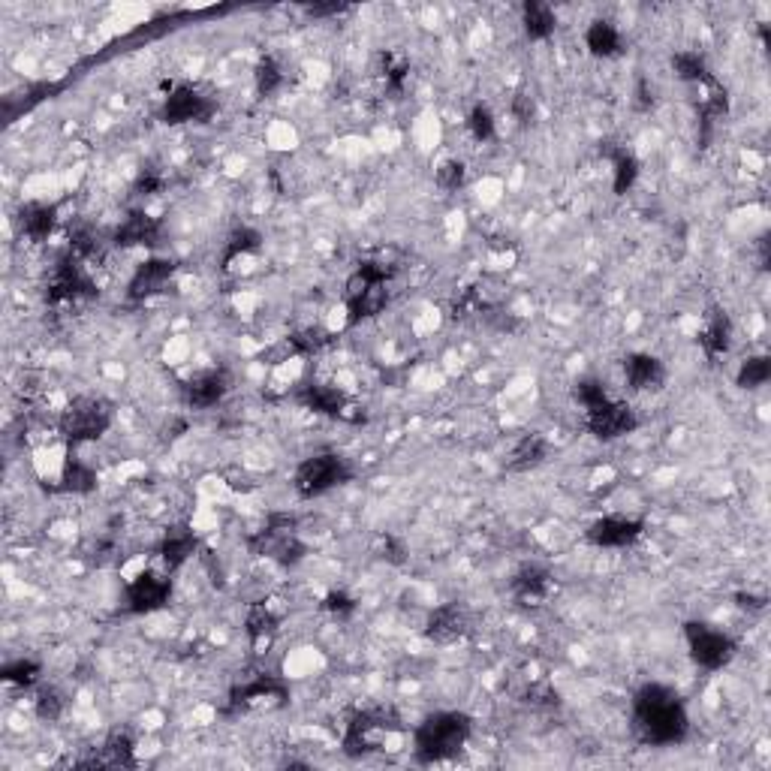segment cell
<instances>
[{
    "label": "cell",
    "mask_w": 771,
    "mask_h": 771,
    "mask_svg": "<svg viewBox=\"0 0 771 771\" xmlns=\"http://www.w3.org/2000/svg\"><path fill=\"white\" fill-rule=\"evenodd\" d=\"M633 729L642 744H681L690 732V717L681 696L666 684H645L633 696Z\"/></svg>",
    "instance_id": "cell-1"
},
{
    "label": "cell",
    "mask_w": 771,
    "mask_h": 771,
    "mask_svg": "<svg viewBox=\"0 0 771 771\" xmlns=\"http://www.w3.org/2000/svg\"><path fill=\"white\" fill-rule=\"evenodd\" d=\"M473 732V720L464 711H434L413 732V756L422 765L446 762L458 756Z\"/></svg>",
    "instance_id": "cell-2"
},
{
    "label": "cell",
    "mask_w": 771,
    "mask_h": 771,
    "mask_svg": "<svg viewBox=\"0 0 771 771\" xmlns=\"http://www.w3.org/2000/svg\"><path fill=\"white\" fill-rule=\"evenodd\" d=\"M115 422V407L112 401L100 398V395H79L67 404V410L61 413V437L73 446L79 443H91L100 440Z\"/></svg>",
    "instance_id": "cell-3"
},
{
    "label": "cell",
    "mask_w": 771,
    "mask_h": 771,
    "mask_svg": "<svg viewBox=\"0 0 771 771\" xmlns=\"http://www.w3.org/2000/svg\"><path fill=\"white\" fill-rule=\"evenodd\" d=\"M353 479V464L338 452H317L296 467L293 485L302 497H320Z\"/></svg>",
    "instance_id": "cell-4"
},
{
    "label": "cell",
    "mask_w": 771,
    "mask_h": 771,
    "mask_svg": "<svg viewBox=\"0 0 771 771\" xmlns=\"http://www.w3.org/2000/svg\"><path fill=\"white\" fill-rule=\"evenodd\" d=\"M250 549L260 558H269L281 567H296L308 555L305 543L296 537V519L293 516H272L260 534L250 537Z\"/></svg>",
    "instance_id": "cell-5"
},
{
    "label": "cell",
    "mask_w": 771,
    "mask_h": 771,
    "mask_svg": "<svg viewBox=\"0 0 771 771\" xmlns=\"http://www.w3.org/2000/svg\"><path fill=\"white\" fill-rule=\"evenodd\" d=\"M401 720L392 708H365V711H356L350 720H347V729H344V753L350 756H365L371 750H377L383 744V738L389 732H401Z\"/></svg>",
    "instance_id": "cell-6"
},
{
    "label": "cell",
    "mask_w": 771,
    "mask_h": 771,
    "mask_svg": "<svg viewBox=\"0 0 771 771\" xmlns=\"http://www.w3.org/2000/svg\"><path fill=\"white\" fill-rule=\"evenodd\" d=\"M684 639H687V648H690V660L705 672H717L735 657L732 636H726L723 630H717L705 621H687L684 624Z\"/></svg>",
    "instance_id": "cell-7"
},
{
    "label": "cell",
    "mask_w": 771,
    "mask_h": 771,
    "mask_svg": "<svg viewBox=\"0 0 771 771\" xmlns=\"http://www.w3.org/2000/svg\"><path fill=\"white\" fill-rule=\"evenodd\" d=\"M94 296H97V287H94L91 275L85 272L79 256H73V253L61 256L46 281V302L64 305V302H82V299H94Z\"/></svg>",
    "instance_id": "cell-8"
},
{
    "label": "cell",
    "mask_w": 771,
    "mask_h": 771,
    "mask_svg": "<svg viewBox=\"0 0 771 771\" xmlns=\"http://www.w3.org/2000/svg\"><path fill=\"white\" fill-rule=\"evenodd\" d=\"M214 112H217L214 100L205 97L199 88H193V85H172L166 100H163L160 118L166 124H205V121H211Z\"/></svg>",
    "instance_id": "cell-9"
},
{
    "label": "cell",
    "mask_w": 771,
    "mask_h": 771,
    "mask_svg": "<svg viewBox=\"0 0 771 771\" xmlns=\"http://www.w3.org/2000/svg\"><path fill=\"white\" fill-rule=\"evenodd\" d=\"M172 597V579L160 570H142L127 582V609L133 615H151L160 612Z\"/></svg>",
    "instance_id": "cell-10"
},
{
    "label": "cell",
    "mask_w": 771,
    "mask_h": 771,
    "mask_svg": "<svg viewBox=\"0 0 771 771\" xmlns=\"http://www.w3.org/2000/svg\"><path fill=\"white\" fill-rule=\"evenodd\" d=\"M585 425L588 431L597 437V440H618V437H627L639 428V416L630 404L624 401H606L594 410H585Z\"/></svg>",
    "instance_id": "cell-11"
},
{
    "label": "cell",
    "mask_w": 771,
    "mask_h": 771,
    "mask_svg": "<svg viewBox=\"0 0 771 771\" xmlns=\"http://www.w3.org/2000/svg\"><path fill=\"white\" fill-rule=\"evenodd\" d=\"M645 534V522L642 519H630V516H603L597 522L588 525L585 540L597 549H627L633 546L639 537Z\"/></svg>",
    "instance_id": "cell-12"
},
{
    "label": "cell",
    "mask_w": 771,
    "mask_h": 771,
    "mask_svg": "<svg viewBox=\"0 0 771 771\" xmlns=\"http://www.w3.org/2000/svg\"><path fill=\"white\" fill-rule=\"evenodd\" d=\"M232 392V374L226 368H205L184 383V401L196 410L220 404Z\"/></svg>",
    "instance_id": "cell-13"
},
{
    "label": "cell",
    "mask_w": 771,
    "mask_h": 771,
    "mask_svg": "<svg viewBox=\"0 0 771 771\" xmlns=\"http://www.w3.org/2000/svg\"><path fill=\"white\" fill-rule=\"evenodd\" d=\"M287 696H290V687H287L284 678H278V675H256L253 681H247V684L232 690L229 705L244 711V708L260 705V702L263 705H269V702L281 705V702H287Z\"/></svg>",
    "instance_id": "cell-14"
},
{
    "label": "cell",
    "mask_w": 771,
    "mask_h": 771,
    "mask_svg": "<svg viewBox=\"0 0 771 771\" xmlns=\"http://www.w3.org/2000/svg\"><path fill=\"white\" fill-rule=\"evenodd\" d=\"M175 272H178V266H175L172 260H145V263L136 269V275L130 278L127 296H130L133 302H145V299H151V296H160V293L172 284Z\"/></svg>",
    "instance_id": "cell-15"
},
{
    "label": "cell",
    "mask_w": 771,
    "mask_h": 771,
    "mask_svg": "<svg viewBox=\"0 0 771 771\" xmlns=\"http://www.w3.org/2000/svg\"><path fill=\"white\" fill-rule=\"evenodd\" d=\"M509 594L519 606H543L552 594V573L540 564H525L509 582Z\"/></svg>",
    "instance_id": "cell-16"
},
{
    "label": "cell",
    "mask_w": 771,
    "mask_h": 771,
    "mask_svg": "<svg viewBox=\"0 0 771 771\" xmlns=\"http://www.w3.org/2000/svg\"><path fill=\"white\" fill-rule=\"evenodd\" d=\"M624 380L636 392H654L666 383V365L651 353H630L624 359Z\"/></svg>",
    "instance_id": "cell-17"
},
{
    "label": "cell",
    "mask_w": 771,
    "mask_h": 771,
    "mask_svg": "<svg viewBox=\"0 0 771 771\" xmlns=\"http://www.w3.org/2000/svg\"><path fill=\"white\" fill-rule=\"evenodd\" d=\"M467 633V615L458 603H443L437 606L428 621H425V636L437 645H449L458 642Z\"/></svg>",
    "instance_id": "cell-18"
},
{
    "label": "cell",
    "mask_w": 771,
    "mask_h": 771,
    "mask_svg": "<svg viewBox=\"0 0 771 771\" xmlns=\"http://www.w3.org/2000/svg\"><path fill=\"white\" fill-rule=\"evenodd\" d=\"M389 299H392L389 284H371L347 293V326H359L362 320L377 317L389 305Z\"/></svg>",
    "instance_id": "cell-19"
},
{
    "label": "cell",
    "mask_w": 771,
    "mask_h": 771,
    "mask_svg": "<svg viewBox=\"0 0 771 771\" xmlns=\"http://www.w3.org/2000/svg\"><path fill=\"white\" fill-rule=\"evenodd\" d=\"M157 241H160V220L145 211L127 214L124 223L115 229L118 247H154Z\"/></svg>",
    "instance_id": "cell-20"
},
{
    "label": "cell",
    "mask_w": 771,
    "mask_h": 771,
    "mask_svg": "<svg viewBox=\"0 0 771 771\" xmlns=\"http://www.w3.org/2000/svg\"><path fill=\"white\" fill-rule=\"evenodd\" d=\"M699 347L708 359H720L729 353L732 347V320L726 317V311L720 308H708L705 314V326L699 332Z\"/></svg>",
    "instance_id": "cell-21"
},
{
    "label": "cell",
    "mask_w": 771,
    "mask_h": 771,
    "mask_svg": "<svg viewBox=\"0 0 771 771\" xmlns=\"http://www.w3.org/2000/svg\"><path fill=\"white\" fill-rule=\"evenodd\" d=\"M196 549H199V540H196V534H193L187 525L169 528V531L163 534V540H160V561H163L166 573H172V570H178L181 564H187V561L196 555Z\"/></svg>",
    "instance_id": "cell-22"
},
{
    "label": "cell",
    "mask_w": 771,
    "mask_h": 771,
    "mask_svg": "<svg viewBox=\"0 0 771 771\" xmlns=\"http://www.w3.org/2000/svg\"><path fill=\"white\" fill-rule=\"evenodd\" d=\"M79 765L85 768H133L136 765V756H133V741L130 735L124 732H115L103 741V747L91 756V759H82Z\"/></svg>",
    "instance_id": "cell-23"
},
{
    "label": "cell",
    "mask_w": 771,
    "mask_h": 771,
    "mask_svg": "<svg viewBox=\"0 0 771 771\" xmlns=\"http://www.w3.org/2000/svg\"><path fill=\"white\" fill-rule=\"evenodd\" d=\"M244 633H247L253 651L263 654V651L275 642V636H278V615H275L266 603L250 606V609H247V618H244Z\"/></svg>",
    "instance_id": "cell-24"
},
{
    "label": "cell",
    "mask_w": 771,
    "mask_h": 771,
    "mask_svg": "<svg viewBox=\"0 0 771 771\" xmlns=\"http://www.w3.org/2000/svg\"><path fill=\"white\" fill-rule=\"evenodd\" d=\"M58 226V208L49 202H28L19 211V229L31 241H46Z\"/></svg>",
    "instance_id": "cell-25"
},
{
    "label": "cell",
    "mask_w": 771,
    "mask_h": 771,
    "mask_svg": "<svg viewBox=\"0 0 771 771\" xmlns=\"http://www.w3.org/2000/svg\"><path fill=\"white\" fill-rule=\"evenodd\" d=\"M299 401H302L308 410L320 413V416H347V410H350L347 395H344L341 389H335V386H326V383H308V386H302Z\"/></svg>",
    "instance_id": "cell-26"
},
{
    "label": "cell",
    "mask_w": 771,
    "mask_h": 771,
    "mask_svg": "<svg viewBox=\"0 0 771 771\" xmlns=\"http://www.w3.org/2000/svg\"><path fill=\"white\" fill-rule=\"evenodd\" d=\"M546 458H549V440L543 434H525L516 446H512L506 470L528 473V470H537Z\"/></svg>",
    "instance_id": "cell-27"
},
{
    "label": "cell",
    "mask_w": 771,
    "mask_h": 771,
    "mask_svg": "<svg viewBox=\"0 0 771 771\" xmlns=\"http://www.w3.org/2000/svg\"><path fill=\"white\" fill-rule=\"evenodd\" d=\"M522 28H525V37L534 40V43H543L549 37H555L558 31V16L549 4H540V0H528V4L522 7Z\"/></svg>",
    "instance_id": "cell-28"
},
{
    "label": "cell",
    "mask_w": 771,
    "mask_h": 771,
    "mask_svg": "<svg viewBox=\"0 0 771 771\" xmlns=\"http://www.w3.org/2000/svg\"><path fill=\"white\" fill-rule=\"evenodd\" d=\"M260 247H263V232H260V229L238 226V229L226 238V247H223V256H220V269L229 272L235 260H244V256L260 253Z\"/></svg>",
    "instance_id": "cell-29"
},
{
    "label": "cell",
    "mask_w": 771,
    "mask_h": 771,
    "mask_svg": "<svg viewBox=\"0 0 771 771\" xmlns=\"http://www.w3.org/2000/svg\"><path fill=\"white\" fill-rule=\"evenodd\" d=\"M585 46H588V52H591L594 58H615V55H621L624 40H621V31H618L612 22L597 19V22H591V28L585 31Z\"/></svg>",
    "instance_id": "cell-30"
},
{
    "label": "cell",
    "mask_w": 771,
    "mask_h": 771,
    "mask_svg": "<svg viewBox=\"0 0 771 771\" xmlns=\"http://www.w3.org/2000/svg\"><path fill=\"white\" fill-rule=\"evenodd\" d=\"M58 488L67 491V494H91L97 488V470L88 461L70 455L61 467V485Z\"/></svg>",
    "instance_id": "cell-31"
},
{
    "label": "cell",
    "mask_w": 771,
    "mask_h": 771,
    "mask_svg": "<svg viewBox=\"0 0 771 771\" xmlns=\"http://www.w3.org/2000/svg\"><path fill=\"white\" fill-rule=\"evenodd\" d=\"M672 70L681 82L687 85H702L711 73H708V61L702 52L696 49H684V52H675L672 55Z\"/></svg>",
    "instance_id": "cell-32"
},
{
    "label": "cell",
    "mask_w": 771,
    "mask_h": 771,
    "mask_svg": "<svg viewBox=\"0 0 771 771\" xmlns=\"http://www.w3.org/2000/svg\"><path fill=\"white\" fill-rule=\"evenodd\" d=\"M606 154L612 157V187H615V193H627L639 178V160L627 148H615V151H606Z\"/></svg>",
    "instance_id": "cell-33"
},
{
    "label": "cell",
    "mask_w": 771,
    "mask_h": 771,
    "mask_svg": "<svg viewBox=\"0 0 771 771\" xmlns=\"http://www.w3.org/2000/svg\"><path fill=\"white\" fill-rule=\"evenodd\" d=\"M253 82H256V91H260L263 97H272L284 88L287 76H284V67L272 55H266V58H260V64H256V70H253Z\"/></svg>",
    "instance_id": "cell-34"
},
{
    "label": "cell",
    "mask_w": 771,
    "mask_h": 771,
    "mask_svg": "<svg viewBox=\"0 0 771 771\" xmlns=\"http://www.w3.org/2000/svg\"><path fill=\"white\" fill-rule=\"evenodd\" d=\"M768 377H771V359L768 356H750V359L741 362V368L735 374V383L741 389H759V386L768 383Z\"/></svg>",
    "instance_id": "cell-35"
},
{
    "label": "cell",
    "mask_w": 771,
    "mask_h": 771,
    "mask_svg": "<svg viewBox=\"0 0 771 771\" xmlns=\"http://www.w3.org/2000/svg\"><path fill=\"white\" fill-rule=\"evenodd\" d=\"M0 675H4V681L13 684V687H34L40 681V675H43V666L37 660H31V657H22V660L7 663Z\"/></svg>",
    "instance_id": "cell-36"
},
{
    "label": "cell",
    "mask_w": 771,
    "mask_h": 771,
    "mask_svg": "<svg viewBox=\"0 0 771 771\" xmlns=\"http://www.w3.org/2000/svg\"><path fill=\"white\" fill-rule=\"evenodd\" d=\"M467 130L476 142H491L497 136V121L485 103H476L467 115Z\"/></svg>",
    "instance_id": "cell-37"
},
{
    "label": "cell",
    "mask_w": 771,
    "mask_h": 771,
    "mask_svg": "<svg viewBox=\"0 0 771 771\" xmlns=\"http://www.w3.org/2000/svg\"><path fill=\"white\" fill-rule=\"evenodd\" d=\"M329 341H332V338H329L326 329H305V332H296V335L290 338V353H296V356H314V353H320Z\"/></svg>",
    "instance_id": "cell-38"
},
{
    "label": "cell",
    "mask_w": 771,
    "mask_h": 771,
    "mask_svg": "<svg viewBox=\"0 0 771 771\" xmlns=\"http://www.w3.org/2000/svg\"><path fill=\"white\" fill-rule=\"evenodd\" d=\"M573 398H576V404H579L582 410H594V407H600V404L609 401V392H606V386H603L600 380L588 377V380H579V383L573 386Z\"/></svg>",
    "instance_id": "cell-39"
},
{
    "label": "cell",
    "mask_w": 771,
    "mask_h": 771,
    "mask_svg": "<svg viewBox=\"0 0 771 771\" xmlns=\"http://www.w3.org/2000/svg\"><path fill=\"white\" fill-rule=\"evenodd\" d=\"M64 708H67L64 696H61L58 690H52V687H43V690L37 693V699H34V711H37V717H40V720H49V723L61 720Z\"/></svg>",
    "instance_id": "cell-40"
},
{
    "label": "cell",
    "mask_w": 771,
    "mask_h": 771,
    "mask_svg": "<svg viewBox=\"0 0 771 771\" xmlns=\"http://www.w3.org/2000/svg\"><path fill=\"white\" fill-rule=\"evenodd\" d=\"M100 235L91 229V226H76L70 232V253L79 256V260H88V256H94L100 250Z\"/></svg>",
    "instance_id": "cell-41"
},
{
    "label": "cell",
    "mask_w": 771,
    "mask_h": 771,
    "mask_svg": "<svg viewBox=\"0 0 771 771\" xmlns=\"http://www.w3.org/2000/svg\"><path fill=\"white\" fill-rule=\"evenodd\" d=\"M464 178H467V166L461 163V160H443L440 166H437V172H434V181H437V187L440 190H458L461 184H464Z\"/></svg>",
    "instance_id": "cell-42"
},
{
    "label": "cell",
    "mask_w": 771,
    "mask_h": 771,
    "mask_svg": "<svg viewBox=\"0 0 771 771\" xmlns=\"http://www.w3.org/2000/svg\"><path fill=\"white\" fill-rule=\"evenodd\" d=\"M323 609H326L329 615H335L338 621H347V618L356 615V600H353L350 594H344V591H329V594L323 597Z\"/></svg>",
    "instance_id": "cell-43"
},
{
    "label": "cell",
    "mask_w": 771,
    "mask_h": 771,
    "mask_svg": "<svg viewBox=\"0 0 771 771\" xmlns=\"http://www.w3.org/2000/svg\"><path fill=\"white\" fill-rule=\"evenodd\" d=\"M163 187H166V175L157 166H142V172H139V178L133 184V190L139 196H157Z\"/></svg>",
    "instance_id": "cell-44"
},
{
    "label": "cell",
    "mask_w": 771,
    "mask_h": 771,
    "mask_svg": "<svg viewBox=\"0 0 771 771\" xmlns=\"http://www.w3.org/2000/svg\"><path fill=\"white\" fill-rule=\"evenodd\" d=\"M407 73H410V64L404 61V58H398V55H389L386 58V88L389 91H401L404 88V82H407Z\"/></svg>",
    "instance_id": "cell-45"
},
{
    "label": "cell",
    "mask_w": 771,
    "mask_h": 771,
    "mask_svg": "<svg viewBox=\"0 0 771 771\" xmlns=\"http://www.w3.org/2000/svg\"><path fill=\"white\" fill-rule=\"evenodd\" d=\"M534 115H537V103H534L531 94L519 91L516 97H512V118H516L519 124H531Z\"/></svg>",
    "instance_id": "cell-46"
},
{
    "label": "cell",
    "mask_w": 771,
    "mask_h": 771,
    "mask_svg": "<svg viewBox=\"0 0 771 771\" xmlns=\"http://www.w3.org/2000/svg\"><path fill=\"white\" fill-rule=\"evenodd\" d=\"M380 543H383V561H389V564H395V567H401V564L407 561V546H404V540H398V537H383Z\"/></svg>",
    "instance_id": "cell-47"
},
{
    "label": "cell",
    "mask_w": 771,
    "mask_h": 771,
    "mask_svg": "<svg viewBox=\"0 0 771 771\" xmlns=\"http://www.w3.org/2000/svg\"><path fill=\"white\" fill-rule=\"evenodd\" d=\"M735 600H738V609H750V612L765 609V600H762V597H753V594H738Z\"/></svg>",
    "instance_id": "cell-48"
},
{
    "label": "cell",
    "mask_w": 771,
    "mask_h": 771,
    "mask_svg": "<svg viewBox=\"0 0 771 771\" xmlns=\"http://www.w3.org/2000/svg\"><path fill=\"white\" fill-rule=\"evenodd\" d=\"M305 13H308V16H341V13H347V7H341V4H329V7H305Z\"/></svg>",
    "instance_id": "cell-49"
},
{
    "label": "cell",
    "mask_w": 771,
    "mask_h": 771,
    "mask_svg": "<svg viewBox=\"0 0 771 771\" xmlns=\"http://www.w3.org/2000/svg\"><path fill=\"white\" fill-rule=\"evenodd\" d=\"M651 106H654V88H648V82L642 79V82H639V109L648 112Z\"/></svg>",
    "instance_id": "cell-50"
}]
</instances>
